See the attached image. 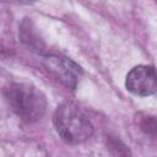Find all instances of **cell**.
Listing matches in <instances>:
<instances>
[{
    "mask_svg": "<svg viewBox=\"0 0 157 157\" xmlns=\"http://www.w3.org/2000/svg\"><path fill=\"white\" fill-rule=\"evenodd\" d=\"M43 64L47 70L59 78L64 85L72 90L76 88L77 82L82 75V70L72 60L65 56L48 55L43 59Z\"/></svg>",
    "mask_w": 157,
    "mask_h": 157,
    "instance_id": "obj_4",
    "label": "cell"
},
{
    "mask_svg": "<svg viewBox=\"0 0 157 157\" xmlns=\"http://www.w3.org/2000/svg\"><path fill=\"white\" fill-rule=\"evenodd\" d=\"M53 123L60 137L69 144H81L93 134L88 117L74 103H61L54 112Z\"/></svg>",
    "mask_w": 157,
    "mask_h": 157,
    "instance_id": "obj_1",
    "label": "cell"
},
{
    "mask_svg": "<svg viewBox=\"0 0 157 157\" xmlns=\"http://www.w3.org/2000/svg\"><path fill=\"white\" fill-rule=\"evenodd\" d=\"M125 87L136 96H151L157 92V71L148 65L135 66L126 75Z\"/></svg>",
    "mask_w": 157,
    "mask_h": 157,
    "instance_id": "obj_3",
    "label": "cell"
},
{
    "mask_svg": "<svg viewBox=\"0 0 157 157\" xmlns=\"http://www.w3.org/2000/svg\"><path fill=\"white\" fill-rule=\"evenodd\" d=\"M5 97L17 117L32 123L40 119L47 109L44 94L28 83H12L5 88Z\"/></svg>",
    "mask_w": 157,
    "mask_h": 157,
    "instance_id": "obj_2",
    "label": "cell"
}]
</instances>
